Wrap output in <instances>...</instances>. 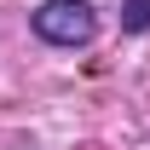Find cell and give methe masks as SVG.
Instances as JSON below:
<instances>
[{
    "label": "cell",
    "mask_w": 150,
    "mask_h": 150,
    "mask_svg": "<svg viewBox=\"0 0 150 150\" xmlns=\"http://www.w3.org/2000/svg\"><path fill=\"white\" fill-rule=\"evenodd\" d=\"M35 35L46 46H87L98 35V18L87 0H40L35 6Z\"/></svg>",
    "instance_id": "obj_1"
},
{
    "label": "cell",
    "mask_w": 150,
    "mask_h": 150,
    "mask_svg": "<svg viewBox=\"0 0 150 150\" xmlns=\"http://www.w3.org/2000/svg\"><path fill=\"white\" fill-rule=\"evenodd\" d=\"M121 29L127 35H144L150 29V0H121Z\"/></svg>",
    "instance_id": "obj_2"
}]
</instances>
